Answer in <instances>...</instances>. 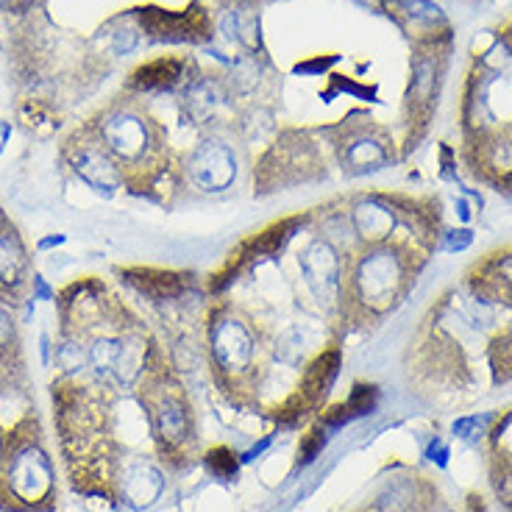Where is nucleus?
<instances>
[{"label":"nucleus","instance_id":"f257e3e1","mask_svg":"<svg viewBox=\"0 0 512 512\" xmlns=\"http://www.w3.org/2000/svg\"><path fill=\"white\" fill-rule=\"evenodd\" d=\"M421 259L412 245L398 240L357 245V251L346 254L340 320L373 326L390 315L410 293Z\"/></svg>","mask_w":512,"mask_h":512},{"label":"nucleus","instance_id":"f03ea898","mask_svg":"<svg viewBox=\"0 0 512 512\" xmlns=\"http://www.w3.org/2000/svg\"><path fill=\"white\" fill-rule=\"evenodd\" d=\"M87 126L112 154L131 192H151L173 170L165 128L140 103H109Z\"/></svg>","mask_w":512,"mask_h":512},{"label":"nucleus","instance_id":"7ed1b4c3","mask_svg":"<svg viewBox=\"0 0 512 512\" xmlns=\"http://www.w3.org/2000/svg\"><path fill=\"white\" fill-rule=\"evenodd\" d=\"M56 499V474L37 418H23L6 432L0 465V504L6 510L39 512Z\"/></svg>","mask_w":512,"mask_h":512},{"label":"nucleus","instance_id":"20e7f679","mask_svg":"<svg viewBox=\"0 0 512 512\" xmlns=\"http://www.w3.org/2000/svg\"><path fill=\"white\" fill-rule=\"evenodd\" d=\"M209 365L220 390L243 401L256 390L259 371V332L254 320L231 304H218L206 320Z\"/></svg>","mask_w":512,"mask_h":512},{"label":"nucleus","instance_id":"39448f33","mask_svg":"<svg viewBox=\"0 0 512 512\" xmlns=\"http://www.w3.org/2000/svg\"><path fill=\"white\" fill-rule=\"evenodd\" d=\"M137 396L159 457L170 465H190L195 454V418L192 404L167 368L156 365L137 387Z\"/></svg>","mask_w":512,"mask_h":512},{"label":"nucleus","instance_id":"423d86ee","mask_svg":"<svg viewBox=\"0 0 512 512\" xmlns=\"http://www.w3.org/2000/svg\"><path fill=\"white\" fill-rule=\"evenodd\" d=\"M448 45H451V34L415 42L410 90H407V103H404L407 126H410V137H407L410 145L421 137L423 128L429 126V120H432V112L437 106V92H440V84H443V76H446Z\"/></svg>","mask_w":512,"mask_h":512},{"label":"nucleus","instance_id":"0eeeda50","mask_svg":"<svg viewBox=\"0 0 512 512\" xmlns=\"http://www.w3.org/2000/svg\"><path fill=\"white\" fill-rule=\"evenodd\" d=\"M332 128V148L346 176H368L393 162V140L376 120L357 115Z\"/></svg>","mask_w":512,"mask_h":512},{"label":"nucleus","instance_id":"6e6552de","mask_svg":"<svg viewBox=\"0 0 512 512\" xmlns=\"http://www.w3.org/2000/svg\"><path fill=\"white\" fill-rule=\"evenodd\" d=\"M62 162L78 181H84L92 192H98L103 198H112V195H117L126 187L117 162L103 148V142L92 134V128L87 123L76 128L64 140Z\"/></svg>","mask_w":512,"mask_h":512},{"label":"nucleus","instance_id":"1a4fd4ad","mask_svg":"<svg viewBox=\"0 0 512 512\" xmlns=\"http://www.w3.org/2000/svg\"><path fill=\"white\" fill-rule=\"evenodd\" d=\"M298 268L304 276V284L326 312H340L343 301V268H346V254L329 240V237H315L309 240L301 254H298Z\"/></svg>","mask_w":512,"mask_h":512},{"label":"nucleus","instance_id":"9d476101","mask_svg":"<svg viewBox=\"0 0 512 512\" xmlns=\"http://www.w3.org/2000/svg\"><path fill=\"white\" fill-rule=\"evenodd\" d=\"M337 371H340V348H329V351L318 354L309 362V368L301 376L298 387L276 410V421H282L284 426H293V423L304 421L312 412H318L323 398L329 396V390H332Z\"/></svg>","mask_w":512,"mask_h":512},{"label":"nucleus","instance_id":"9b49d317","mask_svg":"<svg viewBox=\"0 0 512 512\" xmlns=\"http://www.w3.org/2000/svg\"><path fill=\"white\" fill-rule=\"evenodd\" d=\"M404 212H407L404 198L368 192V195H357L348 204L346 220L351 234L357 237V245H376L393 240V231L398 229Z\"/></svg>","mask_w":512,"mask_h":512},{"label":"nucleus","instance_id":"f8f14e48","mask_svg":"<svg viewBox=\"0 0 512 512\" xmlns=\"http://www.w3.org/2000/svg\"><path fill=\"white\" fill-rule=\"evenodd\" d=\"M181 173L198 192H226L237 181V154L226 140L206 137L187 154Z\"/></svg>","mask_w":512,"mask_h":512},{"label":"nucleus","instance_id":"ddd939ff","mask_svg":"<svg viewBox=\"0 0 512 512\" xmlns=\"http://www.w3.org/2000/svg\"><path fill=\"white\" fill-rule=\"evenodd\" d=\"M140 31L156 42H204L212 34V20L201 3H192L181 12H165L156 6H145L134 12Z\"/></svg>","mask_w":512,"mask_h":512},{"label":"nucleus","instance_id":"4468645a","mask_svg":"<svg viewBox=\"0 0 512 512\" xmlns=\"http://www.w3.org/2000/svg\"><path fill=\"white\" fill-rule=\"evenodd\" d=\"M31 284V254L12 220L0 212V301L17 307Z\"/></svg>","mask_w":512,"mask_h":512},{"label":"nucleus","instance_id":"2eb2a0df","mask_svg":"<svg viewBox=\"0 0 512 512\" xmlns=\"http://www.w3.org/2000/svg\"><path fill=\"white\" fill-rule=\"evenodd\" d=\"M192 62L187 56H162L154 62L140 64L131 78H128V90L131 92H173L179 87H187L192 81Z\"/></svg>","mask_w":512,"mask_h":512},{"label":"nucleus","instance_id":"dca6fc26","mask_svg":"<svg viewBox=\"0 0 512 512\" xmlns=\"http://www.w3.org/2000/svg\"><path fill=\"white\" fill-rule=\"evenodd\" d=\"M384 9L415 42L448 34L443 14L429 0H384Z\"/></svg>","mask_w":512,"mask_h":512},{"label":"nucleus","instance_id":"f3484780","mask_svg":"<svg viewBox=\"0 0 512 512\" xmlns=\"http://www.w3.org/2000/svg\"><path fill=\"white\" fill-rule=\"evenodd\" d=\"M471 287L485 304H512V251L493 254L482 265H476Z\"/></svg>","mask_w":512,"mask_h":512},{"label":"nucleus","instance_id":"a211bd4d","mask_svg":"<svg viewBox=\"0 0 512 512\" xmlns=\"http://www.w3.org/2000/svg\"><path fill=\"white\" fill-rule=\"evenodd\" d=\"M120 276H126V282L151 301H176L187 293V276L173 270L134 268L120 270Z\"/></svg>","mask_w":512,"mask_h":512},{"label":"nucleus","instance_id":"6ab92c4d","mask_svg":"<svg viewBox=\"0 0 512 512\" xmlns=\"http://www.w3.org/2000/svg\"><path fill=\"white\" fill-rule=\"evenodd\" d=\"M376 387L373 384H357L354 390H351V396L348 401H343L340 407H332V410L323 415V423L326 426H343L351 418H359V415H368V412L376 407Z\"/></svg>","mask_w":512,"mask_h":512},{"label":"nucleus","instance_id":"aec40b11","mask_svg":"<svg viewBox=\"0 0 512 512\" xmlns=\"http://www.w3.org/2000/svg\"><path fill=\"white\" fill-rule=\"evenodd\" d=\"M20 354V329L14 318V307L0 301V371H6Z\"/></svg>","mask_w":512,"mask_h":512},{"label":"nucleus","instance_id":"412c9836","mask_svg":"<svg viewBox=\"0 0 512 512\" xmlns=\"http://www.w3.org/2000/svg\"><path fill=\"white\" fill-rule=\"evenodd\" d=\"M206 468H209V474H215L218 479H234V474H237V457L226 446L212 448L206 454Z\"/></svg>","mask_w":512,"mask_h":512},{"label":"nucleus","instance_id":"4be33fe9","mask_svg":"<svg viewBox=\"0 0 512 512\" xmlns=\"http://www.w3.org/2000/svg\"><path fill=\"white\" fill-rule=\"evenodd\" d=\"M326 446V435H323V426H315L309 429L307 435L301 437L298 443V465H309V462L318 457L320 451Z\"/></svg>","mask_w":512,"mask_h":512},{"label":"nucleus","instance_id":"5701e85b","mask_svg":"<svg viewBox=\"0 0 512 512\" xmlns=\"http://www.w3.org/2000/svg\"><path fill=\"white\" fill-rule=\"evenodd\" d=\"M493 476H496V479H493V485H496L499 499L512 510V462L499 460V468H496V474Z\"/></svg>","mask_w":512,"mask_h":512},{"label":"nucleus","instance_id":"b1692460","mask_svg":"<svg viewBox=\"0 0 512 512\" xmlns=\"http://www.w3.org/2000/svg\"><path fill=\"white\" fill-rule=\"evenodd\" d=\"M504 45H507V51L512 53V23L504 28Z\"/></svg>","mask_w":512,"mask_h":512},{"label":"nucleus","instance_id":"393cba45","mask_svg":"<svg viewBox=\"0 0 512 512\" xmlns=\"http://www.w3.org/2000/svg\"><path fill=\"white\" fill-rule=\"evenodd\" d=\"M3 448H6V432L0 429V465H3Z\"/></svg>","mask_w":512,"mask_h":512},{"label":"nucleus","instance_id":"a878e982","mask_svg":"<svg viewBox=\"0 0 512 512\" xmlns=\"http://www.w3.org/2000/svg\"><path fill=\"white\" fill-rule=\"evenodd\" d=\"M6 137H9V128L0 123V148H3V142H6Z\"/></svg>","mask_w":512,"mask_h":512},{"label":"nucleus","instance_id":"bb28decb","mask_svg":"<svg viewBox=\"0 0 512 512\" xmlns=\"http://www.w3.org/2000/svg\"><path fill=\"white\" fill-rule=\"evenodd\" d=\"M471 512H485V507H482V504H479V499H471Z\"/></svg>","mask_w":512,"mask_h":512},{"label":"nucleus","instance_id":"cd10ccee","mask_svg":"<svg viewBox=\"0 0 512 512\" xmlns=\"http://www.w3.org/2000/svg\"><path fill=\"white\" fill-rule=\"evenodd\" d=\"M9 3H12V0H0V6H9Z\"/></svg>","mask_w":512,"mask_h":512}]
</instances>
